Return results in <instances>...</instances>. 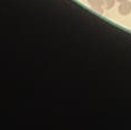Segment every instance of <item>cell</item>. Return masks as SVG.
<instances>
[{
  "mask_svg": "<svg viewBox=\"0 0 131 130\" xmlns=\"http://www.w3.org/2000/svg\"><path fill=\"white\" fill-rule=\"evenodd\" d=\"M89 6L97 12L98 14H104V8H105V2L104 0H87Z\"/></svg>",
  "mask_w": 131,
  "mask_h": 130,
  "instance_id": "6da1fadb",
  "label": "cell"
},
{
  "mask_svg": "<svg viewBox=\"0 0 131 130\" xmlns=\"http://www.w3.org/2000/svg\"><path fill=\"white\" fill-rule=\"evenodd\" d=\"M117 12L121 16H128V15L131 14V1L128 0V1L124 2H120L119 7H117Z\"/></svg>",
  "mask_w": 131,
  "mask_h": 130,
  "instance_id": "7a4b0ae2",
  "label": "cell"
},
{
  "mask_svg": "<svg viewBox=\"0 0 131 130\" xmlns=\"http://www.w3.org/2000/svg\"><path fill=\"white\" fill-rule=\"evenodd\" d=\"M104 2H105V9L110 10V9H112L115 6L116 0H104Z\"/></svg>",
  "mask_w": 131,
  "mask_h": 130,
  "instance_id": "3957f363",
  "label": "cell"
},
{
  "mask_svg": "<svg viewBox=\"0 0 131 130\" xmlns=\"http://www.w3.org/2000/svg\"><path fill=\"white\" fill-rule=\"evenodd\" d=\"M116 1L120 4V2H124V1H128V0H116Z\"/></svg>",
  "mask_w": 131,
  "mask_h": 130,
  "instance_id": "277c9868",
  "label": "cell"
}]
</instances>
